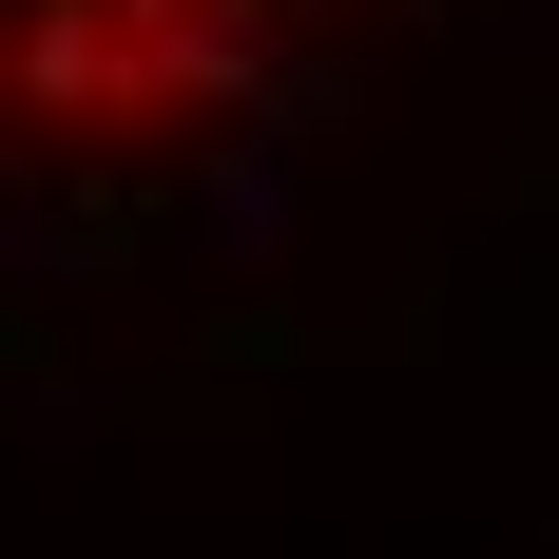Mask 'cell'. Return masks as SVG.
Returning a JSON list of instances; mask_svg holds the SVG:
<instances>
[{
  "instance_id": "6da1fadb",
  "label": "cell",
  "mask_w": 559,
  "mask_h": 559,
  "mask_svg": "<svg viewBox=\"0 0 559 559\" xmlns=\"http://www.w3.org/2000/svg\"><path fill=\"white\" fill-rule=\"evenodd\" d=\"M309 0H0V193H78L116 155L231 135Z\"/></svg>"
}]
</instances>
